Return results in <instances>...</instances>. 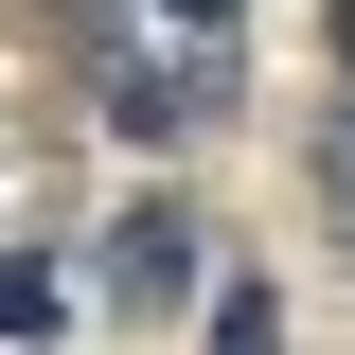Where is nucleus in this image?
Instances as JSON below:
<instances>
[{
	"label": "nucleus",
	"instance_id": "nucleus-6",
	"mask_svg": "<svg viewBox=\"0 0 355 355\" xmlns=\"http://www.w3.org/2000/svg\"><path fill=\"white\" fill-rule=\"evenodd\" d=\"M338 89H355V0H338Z\"/></svg>",
	"mask_w": 355,
	"mask_h": 355
},
{
	"label": "nucleus",
	"instance_id": "nucleus-4",
	"mask_svg": "<svg viewBox=\"0 0 355 355\" xmlns=\"http://www.w3.org/2000/svg\"><path fill=\"white\" fill-rule=\"evenodd\" d=\"M214 355H284V320H266V284H214Z\"/></svg>",
	"mask_w": 355,
	"mask_h": 355
},
{
	"label": "nucleus",
	"instance_id": "nucleus-2",
	"mask_svg": "<svg viewBox=\"0 0 355 355\" xmlns=\"http://www.w3.org/2000/svg\"><path fill=\"white\" fill-rule=\"evenodd\" d=\"M107 302H125V320H178V302H196V214H178V196H125V214H107Z\"/></svg>",
	"mask_w": 355,
	"mask_h": 355
},
{
	"label": "nucleus",
	"instance_id": "nucleus-3",
	"mask_svg": "<svg viewBox=\"0 0 355 355\" xmlns=\"http://www.w3.org/2000/svg\"><path fill=\"white\" fill-rule=\"evenodd\" d=\"M0 338H71V266H36V249H0Z\"/></svg>",
	"mask_w": 355,
	"mask_h": 355
},
{
	"label": "nucleus",
	"instance_id": "nucleus-1",
	"mask_svg": "<svg viewBox=\"0 0 355 355\" xmlns=\"http://www.w3.org/2000/svg\"><path fill=\"white\" fill-rule=\"evenodd\" d=\"M53 18V53L89 71V107L125 142H196V125H231V18L214 0H36Z\"/></svg>",
	"mask_w": 355,
	"mask_h": 355
},
{
	"label": "nucleus",
	"instance_id": "nucleus-7",
	"mask_svg": "<svg viewBox=\"0 0 355 355\" xmlns=\"http://www.w3.org/2000/svg\"><path fill=\"white\" fill-rule=\"evenodd\" d=\"M214 18H231V0H214Z\"/></svg>",
	"mask_w": 355,
	"mask_h": 355
},
{
	"label": "nucleus",
	"instance_id": "nucleus-5",
	"mask_svg": "<svg viewBox=\"0 0 355 355\" xmlns=\"http://www.w3.org/2000/svg\"><path fill=\"white\" fill-rule=\"evenodd\" d=\"M320 214L355 231V89H338V125H320Z\"/></svg>",
	"mask_w": 355,
	"mask_h": 355
}]
</instances>
